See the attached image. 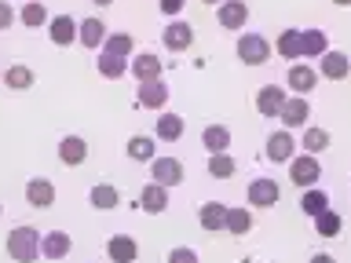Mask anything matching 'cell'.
<instances>
[{
	"label": "cell",
	"mask_w": 351,
	"mask_h": 263,
	"mask_svg": "<svg viewBox=\"0 0 351 263\" xmlns=\"http://www.w3.org/2000/svg\"><path fill=\"white\" fill-rule=\"evenodd\" d=\"M329 147V132L326 128H307L304 132V150L307 153H318V150H326Z\"/></svg>",
	"instance_id": "36"
},
{
	"label": "cell",
	"mask_w": 351,
	"mask_h": 263,
	"mask_svg": "<svg viewBox=\"0 0 351 263\" xmlns=\"http://www.w3.org/2000/svg\"><path fill=\"white\" fill-rule=\"evenodd\" d=\"M0 212H4V208H0Z\"/></svg>",
	"instance_id": "45"
},
{
	"label": "cell",
	"mask_w": 351,
	"mask_h": 263,
	"mask_svg": "<svg viewBox=\"0 0 351 263\" xmlns=\"http://www.w3.org/2000/svg\"><path fill=\"white\" fill-rule=\"evenodd\" d=\"M197 223H202L205 230H227V205H219V201L202 205V212H197Z\"/></svg>",
	"instance_id": "23"
},
{
	"label": "cell",
	"mask_w": 351,
	"mask_h": 263,
	"mask_svg": "<svg viewBox=\"0 0 351 263\" xmlns=\"http://www.w3.org/2000/svg\"><path fill=\"white\" fill-rule=\"evenodd\" d=\"M274 201H278V183H274V179H252L249 183V205L271 208Z\"/></svg>",
	"instance_id": "17"
},
{
	"label": "cell",
	"mask_w": 351,
	"mask_h": 263,
	"mask_svg": "<svg viewBox=\"0 0 351 263\" xmlns=\"http://www.w3.org/2000/svg\"><path fill=\"white\" fill-rule=\"evenodd\" d=\"M227 230L230 234H249L252 230V212L249 208H227Z\"/></svg>",
	"instance_id": "33"
},
{
	"label": "cell",
	"mask_w": 351,
	"mask_h": 263,
	"mask_svg": "<svg viewBox=\"0 0 351 263\" xmlns=\"http://www.w3.org/2000/svg\"><path fill=\"white\" fill-rule=\"evenodd\" d=\"M33 81H37V73H33L29 66H22V62L8 66V73H4V84L15 88V92H22V88H33Z\"/></svg>",
	"instance_id": "27"
},
{
	"label": "cell",
	"mask_w": 351,
	"mask_h": 263,
	"mask_svg": "<svg viewBox=\"0 0 351 263\" xmlns=\"http://www.w3.org/2000/svg\"><path fill=\"white\" fill-rule=\"evenodd\" d=\"M106 256L114 260V263H136V256H139L136 238H128V234H114V238L106 241Z\"/></svg>",
	"instance_id": "12"
},
{
	"label": "cell",
	"mask_w": 351,
	"mask_h": 263,
	"mask_svg": "<svg viewBox=\"0 0 351 263\" xmlns=\"http://www.w3.org/2000/svg\"><path fill=\"white\" fill-rule=\"evenodd\" d=\"M26 201H29L33 208H51V201H55V186H51V179H44V175L29 179V183H26Z\"/></svg>",
	"instance_id": "16"
},
{
	"label": "cell",
	"mask_w": 351,
	"mask_h": 263,
	"mask_svg": "<svg viewBox=\"0 0 351 263\" xmlns=\"http://www.w3.org/2000/svg\"><path fill=\"white\" fill-rule=\"evenodd\" d=\"M48 33H51V44H59V48H70L77 44V22L70 15H55L48 22Z\"/></svg>",
	"instance_id": "15"
},
{
	"label": "cell",
	"mask_w": 351,
	"mask_h": 263,
	"mask_svg": "<svg viewBox=\"0 0 351 263\" xmlns=\"http://www.w3.org/2000/svg\"><path fill=\"white\" fill-rule=\"evenodd\" d=\"M139 208H143V212H165V208H169V186H161V183L143 186Z\"/></svg>",
	"instance_id": "19"
},
{
	"label": "cell",
	"mask_w": 351,
	"mask_h": 263,
	"mask_svg": "<svg viewBox=\"0 0 351 263\" xmlns=\"http://www.w3.org/2000/svg\"><path fill=\"white\" fill-rule=\"evenodd\" d=\"M307 117H311V103H307V99L293 95V99H285V103H282L278 121L285 128H300V125H307Z\"/></svg>",
	"instance_id": "6"
},
{
	"label": "cell",
	"mask_w": 351,
	"mask_h": 263,
	"mask_svg": "<svg viewBox=\"0 0 351 263\" xmlns=\"http://www.w3.org/2000/svg\"><path fill=\"white\" fill-rule=\"evenodd\" d=\"M205 4H223V0H205Z\"/></svg>",
	"instance_id": "44"
},
{
	"label": "cell",
	"mask_w": 351,
	"mask_h": 263,
	"mask_svg": "<svg viewBox=\"0 0 351 263\" xmlns=\"http://www.w3.org/2000/svg\"><path fill=\"white\" fill-rule=\"evenodd\" d=\"M19 15H15V8L8 4V0H0V33L4 29H11V22H15Z\"/></svg>",
	"instance_id": "39"
},
{
	"label": "cell",
	"mask_w": 351,
	"mask_h": 263,
	"mask_svg": "<svg viewBox=\"0 0 351 263\" xmlns=\"http://www.w3.org/2000/svg\"><path fill=\"white\" fill-rule=\"evenodd\" d=\"M282 55V59H296V55H300V29H285L282 37H278V48H274Z\"/></svg>",
	"instance_id": "34"
},
{
	"label": "cell",
	"mask_w": 351,
	"mask_h": 263,
	"mask_svg": "<svg viewBox=\"0 0 351 263\" xmlns=\"http://www.w3.org/2000/svg\"><path fill=\"white\" fill-rule=\"evenodd\" d=\"M128 158L132 161H143V164L154 161V139L150 136H132L128 139Z\"/></svg>",
	"instance_id": "31"
},
{
	"label": "cell",
	"mask_w": 351,
	"mask_h": 263,
	"mask_svg": "<svg viewBox=\"0 0 351 263\" xmlns=\"http://www.w3.org/2000/svg\"><path fill=\"white\" fill-rule=\"evenodd\" d=\"M99 73L106 81H117V77L128 73V59H117V55H99Z\"/></svg>",
	"instance_id": "32"
},
{
	"label": "cell",
	"mask_w": 351,
	"mask_h": 263,
	"mask_svg": "<svg viewBox=\"0 0 351 263\" xmlns=\"http://www.w3.org/2000/svg\"><path fill=\"white\" fill-rule=\"evenodd\" d=\"M216 18H219V26L223 29H241L249 22V4L245 0H223L216 11Z\"/></svg>",
	"instance_id": "4"
},
{
	"label": "cell",
	"mask_w": 351,
	"mask_h": 263,
	"mask_svg": "<svg viewBox=\"0 0 351 263\" xmlns=\"http://www.w3.org/2000/svg\"><path fill=\"white\" fill-rule=\"evenodd\" d=\"M285 99H289V95H285V88L267 84V88H260V92H256V110H260L263 117H278Z\"/></svg>",
	"instance_id": "10"
},
{
	"label": "cell",
	"mask_w": 351,
	"mask_h": 263,
	"mask_svg": "<svg viewBox=\"0 0 351 263\" xmlns=\"http://www.w3.org/2000/svg\"><path fill=\"white\" fill-rule=\"evenodd\" d=\"M186 0H158V8H161V15H180Z\"/></svg>",
	"instance_id": "40"
},
{
	"label": "cell",
	"mask_w": 351,
	"mask_h": 263,
	"mask_svg": "<svg viewBox=\"0 0 351 263\" xmlns=\"http://www.w3.org/2000/svg\"><path fill=\"white\" fill-rule=\"evenodd\" d=\"M333 4H337V8H351V0H333Z\"/></svg>",
	"instance_id": "43"
},
{
	"label": "cell",
	"mask_w": 351,
	"mask_h": 263,
	"mask_svg": "<svg viewBox=\"0 0 351 263\" xmlns=\"http://www.w3.org/2000/svg\"><path fill=\"white\" fill-rule=\"evenodd\" d=\"M348 73H351V59L344 51H326L322 55V77L326 81H344Z\"/></svg>",
	"instance_id": "20"
},
{
	"label": "cell",
	"mask_w": 351,
	"mask_h": 263,
	"mask_svg": "<svg viewBox=\"0 0 351 263\" xmlns=\"http://www.w3.org/2000/svg\"><path fill=\"white\" fill-rule=\"evenodd\" d=\"M271 40H263V33H245V37L238 40V59L245 66H263L271 59Z\"/></svg>",
	"instance_id": "2"
},
{
	"label": "cell",
	"mask_w": 351,
	"mask_h": 263,
	"mask_svg": "<svg viewBox=\"0 0 351 263\" xmlns=\"http://www.w3.org/2000/svg\"><path fill=\"white\" fill-rule=\"evenodd\" d=\"M77 40H81L84 48H99V44L106 40V29H103V22H99L95 15H92V18H84L81 26H77Z\"/></svg>",
	"instance_id": "25"
},
{
	"label": "cell",
	"mask_w": 351,
	"mask_h": 263,
	"mask_svg": "<svg viewBox=\"0 0 351 263\" xmlns=\"http://www.w3.org/2000/svg\"><path fill=\"white\" fill-rule=\"evenodd\" d=\"M300 205H304L307 216H318V212H326V208H329V197H326V190H307Z\"/></svg>",
	"instance_id": "37"
},
{
	"label": "cell",
	"mask_w": 351,
	"mask_h": 263,
	"mask_svg": "<svg viewBox=\"0 0 351 263\" xmlns=\"http://www.w3.org/2000/svg\"><path fill=\"white\" fill-rule=\"evenodd\" d=\"M19 22L26 29H37V26H48L51 18H48V8H44L40 0H33V4H26V8L19 11Z\"/></svg>",
	"instance_id": "28"
},
{
	"label": "cell",
	"mask_w": 351,
	"mask_h": 263,
	"mask_svg": "<svg viewBox=\"0 0 351 263\" xmlns=\"http://www.w3.org/2000/svg\"><path fill=\"white\" fill-rule=\"evenodd\" d=\"M70 249H73V238L66 230H51V234L40 238V256H48V260H66Z\"/></svg>",
	"instance_id": "9"
},
{
	"label": "cell",
	"mask_w": 351,
	"mask_h": 263,
	"mask_svg": "<svg viewBox=\"0 0 351 263\" xmlns=\"http://www.w3.org/2000/svg\"><path fill=\"white\" fill-rule=\"evenodd\" d=\"M136 51V40H132V33H110L103 40V55H117V59H128V55Z\"/></svg>",
	"instance_id": "26"
},
{
	"label": "cell",
	"mask_w": 351,
	"mask_h": 263,
	"mask_svg": "<svg viewBox=\"0 0 351 263\" xmlns=\"http://www.w3.org/2000/svg\"><path fill=\"white\" fill-rule=\"evenodd\" d=\"M59 161L70 164V168H77V164L88 161V142L81 136H62L59 139Z\"/></svg>",
	"instance_id": "11"
},
{
	"label": "cell",
	"mask_w": 351,
	"mask_h": 263,
	"mask_svg": "<svg viewBox=\"0 0 351 263\" xmlns=\"http://www.w3.org/2000/svg\"><path fill=\"white\" fill-rule=\"evenodd\" d=\"M128 73L136 77L139 84L143 81H161V59L150 55V51H143V55H136V59L128 62Z\"/></svg>",
	"instance_id": "8"
},
{
	"label": "cell",
	"mask_w": 351,
	"mask_h": 263,
	"mask_svg": "<svg viewBox=\"0 0 351 263\" xmlns=\"http://www.w3.org/2000/svg\"><path fill=\"white\" fill-rule=\"evenodd\" d=\"M150 172H154V183H161V186L183 183V164L176 161V158H154L150 161Z\"/></svg>",
	"instance_id": "7"
},
{
	"label": "cell",
	"mask_w": 351,
	"mask_h": 263,
	"mask_svg": "<svg viewBox=\"0 0 351 263\" xmlns=\"http://www.w3.org/2000/svg\"><path fill=\"white\" fill-rule=\"evenodd\" d=\"M154 132H158V139L176 142V139L183 136V117H180V114H161V117H158V128H154Z\"/></svg>",
	"instance_id": "29"
},
{
	"label": "cell",
	"mask_w": 351,
	"mask_h": 263,
	"mask_svg": "<svg viewBox=\"0 0 351 263\" xmlns=\"http://www.w3.org/2000/svg\"><path fill=\"white\" fill-rule=\"evenodd\" d=\"M267 158L271 161H293L296 158V142H293V132H271L267 139Z\"/></svg>",
	"instance_id": "14"
},
{
	"label": "cell",
	"mask_w": 351,
	"mask_h": 263,
	"mask_svg": "<svg viewBox=\"0 0 351 263\" xmlns=\"http://www.w3.org/2000/svg\"><path fill=\"white\" fill-rule=\"evenodd\" d=\"M315 230H318L322 238H337V234H340V216L333 212V208L318 212V216H315Z\"/></svg>",
	"instance_id": "35"
},
{
	"label": "cell",
	"mask_w": 351,
	"mask_h": 263,
	"mask_svg": "<svg viewBox=\"0 0 351 263\" xmlns=\"http://www.w3.org/2000/svg\"><path fill=\"white\" fill-rule=\"evenodd\" d=\"M8 256L15 263H37L40 260V234L33 227H15L8 234Z\"/></svg>",
	"instance_id": "1"
},
{
	"label": "cell",
	"mask_w": 351,
	"mask_h": 263,
	"mask_svg": "<svg viewBox=\"0 0 351 263\" xmlns=\"http://www.w3.org/2000/svg\"><path fill=\"white\" fill-rule=\"evenodd\" d=\"M88 201H92V208H99V212H106V208H117L121 205V190L110 183H99L88 190Z\"/></svg>",
	"instance_id": "22"
},
{
	"label": "cell",
	"mask_w": 351,
	"mask_h": 263,
	"mask_svg": "<svg viewBox=\"0 0 351 263\" xmlns=\"http://www.w3.org/2000/svg\"><path fill=\"white\" fill-rule=\"evenodd\" d=\"M161 40H165V48L169 51H186L194 44V29L186 26V22H169L161 33Z\"/></svg>",
	"instance_id": "13"
},
{
	"label": "cell",
	"mask_w": 351,
	"mask_h": 263,
	"mask_svg": "<svg viewBox=\"0 0 351 263\" xmlns=\"http://www.w3.org/2000/svg\"><path fill=\"white\" fill-rule=\"evenodd\" d=\"M329 37L322 29H300V55H311V59H322L326 55Z\"/></svg>",
	"instance_id": "24"
},
{
	"label": "cell",
	"mask_w": 351,
	"mask_h": 263,
	"mask_svg": "<svg viewBox=\"0 0 351 263\" xmlns=\"http://www.w3.org/2000/svg\"><path fill=\"white\" fill-rule=\"evenodd\" d=\"M234 158H230V153H213V158H208V175H213V179H230V175H234Z\"/></svg>",
	"instance_id": "30"
},
{
	"label": "cell",
	"mask_w": 351,
	"mask_h": 263,
	"mask_svg": "<svg viewBox=\"0 0 351 263\" xmlns=\"http://www.w3.org/2000/svg\"><path fill=\"white\" fill-rule=\"evenodd\" d=\"M92 4H95V8H106V4H114V0H92Z\"/></svg>",
	"instance_id": "42"
},
{
	"label": "cell",
	"mask_w": 351,
	"mask_h": 263,
	"mask_svg": "<svg viewBox=\"0 0 351 263\" xmlns=\"http://www.w3.org/2000/svg\"><path fill=\"white\" fill-rule=\"evenodd\" d=\"M136 103L143 110H161L165 103H169V84L165 81H143L139 92H136Z\"/></svg>",
	"instance_id": "5"
},
{
	"label": "cell",
	"mask_w": 351,
	"mask_h": 263,
	"mask_svg": "<svg viewBox=\"0 0 351 263\" xmlns=\"http://www.w3.org/2000/svg\"><path fill=\"white\" fill-rule=\"evenodd\" d=\"M315 84H318V70H311L307 62H293L289 66V88L296 95H307Z\"/></svg>",
	"instance_id": "18"
},
{
	"label": "cell",
	"mask_w": 351,
	"mask_h": 263,
	"mask_svg": "<svg viewBox=\"0 0 351 263\" xmlns=\"http://www.w3.org/2000/svg\"><path fill=\"white\" fill-rule=\"evenodd\" d=\"M307 263H337V260H333V256H326V252H318V256H311Z\"/></svg>",
	"instance_id": "41"
},
{
	"label": "cell",
	"mask_w": 351,
	"mask_h": 263,
	"mask_svg": "<svg viewBox=\"0 0 351 263\" xmlns=\"http://www.w3.org/2000/svg\"><path fill=\"white\" fill-rule=\"evenodd\" d=\"M169 263H197V252L186 249V245H176V249L169 252Z\"/></svg>",
	"instance_id": "38"
},
{
	"label": "cell",
	"mask_w": 351,
	"mask_h": 263,
	"mask_svg": "<svg viewBox=\"0 0 351 263\" xmlns=\"http://www.w3.org/2000/svg\"><path fill=\"white\" fill-rule=\"evenodd\" d=\"M289 179L296 186H315L322 179V164L315 161V153H300V158L289 161Z\"/></svg>",
	"instance_id": "3"
},
{
	"label": "cell",
	"mask_w": 351,
	"mask_h": 263,
	"mask_svg": "<svg viewBox=\"0 0 351 263\" xmlns=\"http://www.w3.org/2000/svg\"><path fill=\"white\" fill-rule=\"evenodd\" d=\"M230 128L227 125H208L205 132H202V147L208 150V153H227V147H230Z\"/></svg>",
	"instance_id": "21"
}]
</instances>
